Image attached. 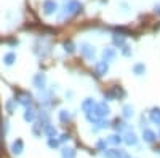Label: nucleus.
<instances>
[{
    "instance_id": "9d476101",
    "label": "nucleus",
    "mask_w": 160,
    "mask_h": 158,
    "mask_svg": "<svg viewBox=\"0 0 160 158\" xmlns=\"http://www.w3.org/2000/svg\"><path fill=\"white\" fill-rule=\"evenodd\" d=\"M108 70H109L108 62H104V61H98L96 62V74L98 75H106V74H108Z\"/></svg>"
},
{
    "instance_id": "ddd939ff",
    "label": "nucleus",
    "mask_w": 160,
    "mask_h": 158,
    "mask_svg": "<svg viewBox=\"0 0 160 158\" xmlns=\"http://www.w3.org/2000/svg\"><path fill=\"white\" fill-rule=\"evenodd\" d=\"M95 104H96V102L93 101V99H90V98H88V99H85V101H83V104H82V110H83L85 113H88L93 107H95Z\"/></svg>"
},
{
    "instance_id": "5701e85b",
    "label": "nucleus",
    "mask_w": 160,
    "mask_h": 158,
    "mask_svg": "<svg viewBox=\"0 0 160 158\" xmlns=\"http://www.w3.org/2000/svg\"><path fill=\"white\" fill-rule=\"evenodd\" d=\"M64 50L68 51V53H74V51H75V46H74V43L69 40V42H64Z\"/></svg>"
},
{
    "instance_id": "c756f323",
    "label": "nucleus",
    "mask_w": 160,
    "mask_h": 158,
    "mask_svg": "<svg viewBox=\"0 0 160 158\" xmlns=\"http://www.w3.org/2000/svg\"><path fill=\"white\" fill-rule=\"evenodd\" d=\"M155 11H157L158 15H160V5H157V7H155Z\"/></svg>"
},
{
    "instance_id": "aec40b11",
    "label": "nucleus",
    "mask_w": 160,
    "mask_h": 158,
    "mask_svg": "<svg viewBox=\"0 0 160 158\" xmlns=\"http://www.w3.org/2000/svg\"><path fill=\"white\" fill-rule=\"evenodd\" d=\"M114 128H115L117 131H123V129H128V128H127V125H125L122 120H115V122H114Z\"/></svg>"
},
{
    "instance_id": "a211bd4d",
    "label": "nucleus",
    "mask_w": 160,
    "mask_h": 158,
    "mask_svg": "<svg viewBox=\"0 0 160 158\" xmlns=\"http://www.w3.org/2000/svg\"><path fill=\"white\" fill-rule=\"evenodd\" d=\"M15 61H16V55H15V53H7L5 58H3V62H5L7 65H11Z\"/></svg>"
},
{
    "instance_id": "4468645a",
    "label": "nucleus",
    "mask_w": 160,
    "mask_h": 158,
    "mask_svg": "<svg viewBox=\"0 0 160 158\" xmlns=\"http://www.w3.org/2000/svg\"><path fill=\"white\" fill-rule=\"evenodd\" d=\"M61 156L62 158H75V150L72 147H64L61 150Z\"/></svg>"
},
{
    "instance_id": "c85d7f7f",
    "label": "nucleus",
    "mask_w": 160,
    "mask_h": 158,
    "mask_svg": "<svg viewBox=\"0 0 160 158\" xmlns=\"http://www.w3.org/2000/svg\"><path fill=\"white\" fill-rule=\"evenodd\" d=\"M7 107H8V110H10V112L13 110V102H11V101H10V102L7 104Z\"/></svg>"
},
{
    "instance_id": "9b49d317",
    "label": "nucleus",
    "mask_w": 160,
    "mask_h": 158,
    "mask_svg": "<svg viewBox=\"0 0 160 158\" xmlns=\"http://www.w3.org/2000/svg\"><path fill=\"white\" fill-rule=\"evenodd\" d=\"M35 117H37V112L32 107H26V110H24V120L26 122H34Z\"/></svg>"
},
{
    "instance_id": "2eb2a0df",
    "label": "nucleus",
    "mask_w": 160,
    "mask_h": 158,
    "mask_svg": "<svg viewBox=\"0 0 160 158\" xmlns=\"http://www.w3.org/2000/svg\"><path fill=\"white\" fill-rule=\"evenodd\" d=\"M45 134L48 136V139H51V137H56V136H58V129H56L55 126L48 125V126L45 128Z\"/></svg>"
},
{
    "instance_id": "393cba45",
    "label": "nucleus",
    "mask_w": 160,
    "mask_h": 158,
    "mask_svg": "<svg viewBox=\"0 0 160 158\" xmlns=\"http://www.w3.org/2000/svg\"><path fill=\"white\" fill-rule=\"evenodd\" d=\"M131 115H133V107H131V105H125V107H123V117L130 118Z\"/></svg>"
},
{
    "instance_id": "f03ea898",
    "label": "nucleus",
    "mask_w": 160,
    "mask_h": 158,
    "mask_svg": "<svg viewBox=\"0 0 160 158\" xmlns=\"http://www.w3.org/2000/svg\"><path fill=\"white\" fill-rule=\"evenodd\" d=\"M80 53H82V56L88 61H95V56H96V50L95 46H91L88 43H82L80 45Z\"/></svg>"
},
{
    "instance_id": "f8f14e48",
    "label": "nucleus",
    "mask_w": 160,
    "mask_h": 158,
    "mask_svg": "<svg viewBox=\"0 0 160 158\" xmlns=\"http://www.w3.org/2000/svg\"><path fill=\"white\" fill-rule=\"evenodd\" d=\"M155 133H154V131H151V129H144L142 131V139L146 141V142H154L155 141Z\"/></svg>"
},
{
    "instance_id": "6ab92c4d",
    "label": "nucleus",
    "mask_w": 160,
    "mask_h": 158,
    "mask_svg": "<svg viewBox=\"0 0 160 158\" xmlns=\"http://www.w3.org/2000/svg\"><path fill=\"white\" fill-rule=\"evenodd\" d=\"M59 120H61L62 123L69 122V120H71V113H69L68 110H59Z\"/></svg>"
},
{
    "instance_id": "f257e3e1",
    "label": "nucleus",
    "mask_w": 160,
    "mask_h": 158,
    "mask_svg": "<svg viewBox=\"0 0 160 158\" xmlns=\"http://www.w3.org/2000/svg\"><path fill=\"white\" fill-rule=\"evenodd\" d=\"M82 3L78 2V0H68V2L64 3L62 10H61V15L59 18L61 19H66V18H71L74 15H78L80 11H82Z\"/></svg>"
},
{
    "instance_id": "7ed1b4c3",
    "label": "nucleus",
    "mask_w": 160,
    "mask_h": 158,
    "mask_svg": "<svg viewBox=\"0 0 160 158\" xmlns=\"http://www.w3.org/2000/svg\"><path fill=\"white\" fill-rule=\"evenodd\" d=\"M102 156H106V158H130V155L125 150H120V149H106V152H102Z\"/></svg>"
},
{
    "instance_id": "a878e982",
    "label": "nucleus",
    "mask_w": 160,
    "mask_h": 158,
    "mask_svg": "<svg viewBox=\"0 0 160 158\" xmlns=\"http://www.w3.org/2000/svg\"><path fill=\"white\" fill-rule=\"evenodd\" d=\"M106 146H108V142H106V141H98V144H96V147L99 150H106Z\"/></svg>"
},
{
    "instance_id": "423d86ee",
    "label": "nucleus",
    "mask_w": 160,
    "mask_h": 158,
    "mask_svg": "<svg viewBox=\"0 0 160 158\" xmlns=\"http://www.w3.org/2000/svg\"><path fill=\"white\" fill-rule=\"evenodd\" d=\"M45 85H47V77L45 74H37L34 77V86L37 89H45Z\"/></svg>"
},
{
    "instance_id": "1a4fd4ad",
    "label": "nucleus",
    "mask_w": 160,
    "mask_h": 158,
    "mask_svg": "<svg viewBox=\"0 0 160 158\" xmlns=\"http://www.w3.org/2000/svg\"><path fill=\"white\" fill-rule=\"evenodd\" d=\"M102 58H104V62H111V61H114V58H115V50H114V48H104V51H102Z\"/></svg>"
},
{
    "instance_id": "cd10ccee",
    "label": "nucleus",
    "mask_w": 160,
    "mask_h": 158,
    "mask_svg": "<svg viewBox=\"0 0 160 158\" xmlns=\"http://www.w3.org/2000/svg\"><path fill=\"white\" fill-rule=\"evenodd\" d=\"M69 139H71V136H69V134H62V136L59 137V141H61V142H68Z\"/></svg>"
},
{
    "instance_id": "412c9836",
    "label": "nucleus",
    "mask_w": 160,
    "mask_h": 158,
    "mask_svg": "<svg viewBox=\"0 0 160 158\" xmlns=\"http://www.w3.org/2000/svg\"><path fill=\"white\" fill-rule=\"evenodd\" d=\"M114 45H117V46H125V38L123 37H118V35H114Z\"/></svg>"
},
{
    "instance_id": "39448f33",
    "label": "nucleus",
    "mask_w": 160,
    "mask_h": 158,
    "mask_svg": "<svg viewBox=\"0 0 160 158\" xmlns=\"http://www.w3.org/2000/svg\"><path fill=\"white\" fill-rule=\"evenodd\" d=\"M58 10V3L55 2V0H45L43 2V11L45 15H53Z\"/></svg>"
},
{
    "instance_id": "4be33fe9",
    "label": "nucleus",
    "mask_w": 160,
    "mask_h": 158,
    "mask_svg": "<svg viewBox=\"0 0 160 158\" xmlns=\"http://www.w3.org/2000/svg\"><path fill=\"white\" fill-rule=\"evenodd\" d=\"M133 70H135L136 75H142L146 72V67H144V64H136L135 67H133Z\"/></svg>"
},
{
    "instance_id": "6e6552de",
    "label": "nucleus",
    "mask_w": 160,
    "mask_h": 158,
    "mask_svg": "<svg viewBox=\"0 0 160 158\" xmlns=\"http://www.w3.org/2000/svg\"><path fill=\"white\" fill-rule=\"evenodd\" d=\"M128 146H136V142H138V137H136V134L133 133V131H130V129H127V133H125V139H123Z\"/></svg>"
},
{
    "instance_id": "b1692460",
    "label": "nucleus",
    "mask_w": 160,
    "mask_h": 158,
    "mask_svg": "<svg viewBox=\"0 0 160 158\" xmlns=\"http://www.w3.org/2000/svg\"><path fill=\"white\" fill-rule=\"evenodd\" d=\"M58 146H59V141L58 139H55V137L48 139V147L50 149H58Z\"/></svg>"
},
{
    "instance_id": "0eeeda50",
    "label": "nucleus",
    "mask_w": 160,
    "mask_h": 158,
    "mask_svg": "<svg viewBox=\"0 0 160 158\" xmlns=\"http://www.w3.org/2000/svg\"><path fill=\"white\" fill-rule=\"evenodd\" d=\"M22 150H24V144H22L21 139H16L15 142L11 144V153L13 155H21Z\"/></svg>"
},
{
    "instance_id": "f3484780",
    "label": "nucleus",
    "mask_w": 160,
    "mask_h": 158,
    "mask_svg": "<svg viewBox=\"0 0 160 158\" xmlns=\"http://www.w3.org/2000/svg\"><path fill=\"white\" fill-rule=\"evenodd\" d=\"M151 120L157 125H160V109H152L151 110Z\"/></svg>"
},
{
    "instance_id": "bb28decb",
    "label": "nucleus",
    "mask_w": 160,
    "mask_h": 158,
    "mask_svg": "<svg viewBox=\"0 0 160 158\" xmlns=\"http://www.w3.org/2000/svg\"><path fill=\"white\" fill-rule=\"evenodd\" d=\"M122 53H123L125 56H131V50H130V46H123Z\"/></svg>"
},
{
    "instance_id": "dca6fc26",
    "label": "nucleus",
    "mask_w": 160,
    "mask_h": 158,
    "mask_svg": "<svg viewBox=\"0 0 160 158\" xmlns=\"http://www.w3.org/2000/svg\"><path fill=\"white\" fill-rule=\"evenodd\" d=\"M122 141H123V139L120 137V134H112V136L108 137V141H106V142H108V144H112V146H118V144L122 142Z\"/></svg>"
},
{
    "instance_id": "20e7f679",
    "label": "nucleus",
    "mask_w": 160,
    "mask_h": 158,
    "mask_svg": "<svg viewBox=\"0 0 160 158\" xmlns=\"http://www.w3.org/2000/svg\"><path fill=\"white\" fill-rule=\"evenodd\" d=\"M18 104L24 105V107H29V105L32 104V96L29 93H24V91H19V93L16 94V99H15Z\"/></svg>"
}]
</instances>
